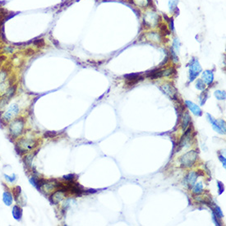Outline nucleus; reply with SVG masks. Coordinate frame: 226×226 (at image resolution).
I'll list each match as a JSON object with an SVG mask.
<instances>
[{"label": "nucleus", "mask_w": 226, "mask_h": 226, "mask_svg": "<svg viewBox=\"0 0 226 226\" xmlns=\"http://www.w3.org/2000/svg\"><path fill=\"white\" fill-rule=\"evenodd\" d=\"M0 160H1V158H0Z\"/></svg>", "instance_id": "obj_24"}, {"label": "nucleus", "mask_w": 226, "mask_h": 226, "mask_svg": "<svg viewBox=\"0 0 226 226\" xmlns=\"http://www.w3.org/2000/svg\"><path fill=\"white\" fill-rule=\"evenodd\" d=\"M148 37V40H151L152 41H159L160 40V36H159V34H157L155 32H150L147 34V35Z\"/></svg>", "instance_id": "obj_15"}, {"label": "nucleus", "mask_w": 226, "mask_h": 226, "mask_svg": "<svg viewBox=\"0 0 226 226\" xmlns=\"http://www.w3.org/2000/svg\"><path fill=\"white\" fill-rule=\"evenodd\" d=\"M201 67L197 60L194 59L190 65V81H193L201 72Z\"/></svg>", "instance_id": "obj_5"}, {"label": "nucleus", "mask_w": 226, "mask_h": 226, "mask_svg": "<svg viewBox=\"0 0 226 226\" xmlns=\"http://www.w3.org/2000/svg\"><path fill=\"white\" fill-rule=\"evenodd\" d=\"M161 89L164 91L165 94L169 95V96L173 97L175 95V91L170 85H164L161 87Z\"/></svg>", "instance_id": "obj_12"}, {"label": "nucleus", "mask_w": 226, "mask_h": 226, "mask_svg": "<svg viewBox=\"0 0 226 226\" xmlns=\"http://www.w3.org/2000/svg\"><path fill=\"white\" fill-rule=\"evenodd\" d=\"M196 88L199 90H204L205 89V83L201 80H198L197 83H196Z\"/></svg>", "instance_id": "obj_21"}, {"label": "nucleus", "mask_w": 226, "mask_h": 226, "mask_svg": "<svg viewBox=\"0 0 226 226\" xmlns=\"http://www.w3.org/2000/svg\"><path fill=\"white\" fill-rule=\"evenodd\" d=\"M201 188H202L201 184H198L194 188V192H201Z\"/></svg>", "instance_id": "obj_22"}, {"label": "nucleus", "mask_w": 226, "mask_h": 226, "mask_svg": "<svg viewBox=\"0 0 226 226\" xmlns=\"http://www.w3.org/2000/svg\"><path fill=\"white\" fill-rule=\"evenodd\" d=\"M4 179L7 182L10 183V184H15L17 179H18V177L15 174H11V175H8V174H4Z\"/></svg>", "instance_id": "obj_16"}, {"label": "nucleus", "mask_w": 226, "mask_h": 226, "mask_svg": "<svg viewBox=\"0 0 226 226\" xmlns=\"http://www.w3.org/2000/svg\"><path fill=\"white\" fill-rule=\"evenodd\" d=\"M63 190L60 189L58 192H56L55 193H54V195L52 196V201L54 202V203H58L61 200H62L63 197H64V194H63Z\"/></svg>", "instance_id": "obj_10"}, {"label": "nucleus", "mask_w": 226, "mask_h": 226, "mask_svg": "<svg viewBox=\"0 0 226 226\" xmlns=\"http://www.w3.org/2000/svg\"><path fill=\"white\" fill-rule=\"evenodd\" d=\"M25 129V120L22 118H16L8 125V132L13 139H16L22 134Z\"/></svg>", "instance_id": "obj_1"}, {"label": "nucleus", "mask_w": 226, "mask_h": 226, "mask_svg": "<svg viewBox=\"0 0 226 226\" xmlns=\"http://www.w3.org/2000/svg\"><path fill=\"white\" fill-rule=\"evenodd\" d=\"M36 142L34 139L27 137H22L17 142V149L21 154L30 151L35 147Z\"/></svg>", "instance_id": "obj_3"}, {"label": "nucleus", "mask_w": 226, "mask_h": 226, "mask_svg": "<svg viewBox=\"0 0 226 226\" xmlns=\"http://www.w3.org/2000/svg\"><path fill=\"white\" fill-rule=\"evenodd\" d=\"M216 96L219 99H224V98H225V93H224V91H216Z\"/></svg>", "instance_id": "obj_20"}, {"label": "nucleus", "mask_w": 226, "mask_h": 226, "mask_svg": "<svg viewBox=\"0 0 226 226\" xmlns=\"http://www.w3.org/2000/svg\"><path fill=\"white\" fill-rule=\"evenodd\" d=\"M8 79V71L6 69H0V82H3Z\"/></svg>", "instance_id": "obj_18"}, {"label": "nucleus", "mask_w": 226, "mask_h": 226, "mask_svg": "<svg viewBox=\"0 0 226 226\" xmlns=\"http://www.w3.org/2000/svg\"><path fill=\"white\" fill-rule=\"evenodd\" d=\"M196 155L194 152H189L182 157L181 163L184 166H191L196 160Z\"/></svg>", "instance_id": "obj_6"}, {"label": "nucleus", "mask_w": 226, "mask_h": 226, "mask_svg": "<svg viewBox=\"0 0 226 226\" xmlns=\"http://www.w3.org/2000/svg\"><path fill=\"white\" fill-rule=\"evenodd\" d=\"M132 3L137 7L146 8L151 3V0H132Z\"/></svg>", "instance_id": "obj_14"}, {"label": "nucleus", "mask_w": 226, "mask_h": 226, "mask_svg": "<svg viewBox=\"0 0 226 226\" xmlns=\"http://www.w3.org/2000/svg\"><path fill=\"white\" fill-rule=\"evenodd\" d=\"M159 22V16L154 12H148L144 16V24L148 27H155Z\"/></svg>", "instance_id": "obj_4"}, {"label": "nucleus", "mask_w": 226, "mask_h": 226, "mask_svg": "<svg viewBox=\"0 0 226 226\" xmlns=\"http://www.w3.org/2000/svg\"><path fill=\"white\" fill-rule=\"evenodd\" d=\"M20 114V107L17 103L10 104L8 109L3 112L1 119L4 123H10L12 120L18 117Z\"/></svg>", "instance_id": "obj_2"}, {"label": "nucleus", "mask_w": 226, "mask_h": 226, "mask_svg": "<svg viewBox=\"0 0 226 226\" xmlns=\"http://www.w3.org/2000/svg\"><path fill=\"white\" fill-rule=\"evenodd\" d=\"M179 49H180V42H179V39L175 38L174 41V47H173V50H174V55L179 54Z\"/></svg>", "instance_id": "obj_17"}, {"label": "nucleus", "mask_w": 226, "mask_h": 226, "mask_svg": "<svg viewBox=\"0 0 226 226\" xmlns=\"http://www.w3.org/2000/svg\"><path fill=\"white\" fill-rule=\"evenodd\" d=\"M127 80V83L129 85H133L137 83L139 80H142V77H140L139 74H132L126 76Z\"/></svg>", "instance_id": "obj_11"}, {"label": "nucleus", "mask_w": 226, "mask_h": 226, "mask_svg": "<svg viewBox=\"0 0 226 226\" xmlns=\"http://www.w3.org/2000/svg\"><path fill=\"white\" fill-rule=\"evenodd\" d=\"M178 0H169V10L171 12H174V10L177 8V4H178Z\"/></svg>", "instance_id": "obj_19"}, {"label": "nucleus", "mask_w": 226, "mask_h": 226, "mask_svg": "<svg viewBox=\"0 0 226 226\" xmlns=\"http://www.w3.org/2000/svg\"><path fill=\"white\" fill-rule=\"evenodd\" d=\"M213 78H214V76H213V73L211 71H206V72H203V74H202V81H203L206 84H211L212 82H213Z\"/></svg>", "instance_id": "obj_9"}, {"label": "nucleus", "mask_w": 226, "mask_h": 226, "mask_svg": "<svg viewBox=\"0 0 226 226\" xmlns=\"http://www.w3.org/2000/svg\"><path fill=\"white\" fill-rule=\"evenodd\" d=\"M13 201H14V196L13 194L9 191L3 192V201L6 206H10L13 205Z\"/></svg>", "instance_id": "obj_7"}, {"label": "nucleus", "mask_w": 226, "mask_h": 226, "mask_svg": "<svg viewBox=\"0 0 226 226\" xmlns=\"http://www.w3.org/2000/svg\"><path fill=\"white\" fill-rule=\"evenodd\" d=\"M186 104L188 105V107L190 108V109H191L192 111L193 112V114H195V115H201V109H200V108H199L197 105L194 104L193 103H192V102L190 101H186Z\"/></svg>", "instance_id": "obj_13"}, {"label": "nucleus", "mask_w": 226, "mask_h": 226, "mask_svg": "<svg viewBox=\"0 0 226 226\" xmlns=\"http://www.w3.org/2000/svg\"><path fill=\"white\" fill-rule=\"evenodd\" d=\"M12 214H13V218L15 219L16 220H21L22 218V206H18V205L13 206Z\"/></svg>", "instance_id": "obj_8"}, {"label": "nucleus", "mask_w": 226, "mask_h": 226, "mask_svg": "<svg viewBox=\"0 0 226 226\" xmlns=\"http://www.w3.org/2000/svg\"><path fill=\"white\" fill-rule=\"evenodd\" d=\"M170 20L171 21H170V25H169L170 26L169 27H170L172 30H174V21H173V19H170Z\"/></svg>", "instance_id": "obj_23"}]
</instances>
